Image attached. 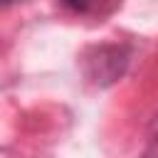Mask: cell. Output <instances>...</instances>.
Masks as SVG:
<instances>
[{"label":"cell","mask_w":158,"mask_h":158,"mask_svg":"<svg viewBox=\"0 0 158 158\" xmlns=\"http://www.w3.org/2000/svg\"><path fill=\"white\" fill-rule=\"evenodd\" d=\"M153 131H158V114H156V121H153Z\"/></svg>","instance_id":"5"},{"label":"cell","mask_w":158,"mask_h":158,"mask_svg":"<svg viewBox=\"0 0 158 158\" xmlns=\"http://www.w3.org/2000/svg\"><path fill=\"white\" fill-rule=\"evenodd\" d=\"M131 49L126 44H99L84 57V74L96 86H111L128 69Z\"/></svg>","instance_id":"1"},{"label":"cell","mask_w":158,"mask_h":158,"mask_svg":"<svg viewBox=\"0 0 158 158\" xmlns=\"http://www.w3.org/2000/svg\"><path fill=\"white\" fill-rule=\"evenodd\" d=\"M12 2H22V0H2V5H5V7H10Z\"/></svg>","instance_id":"4"},{"label":"cell","mask_w":158,"mask_h":158,"mask_svg":"<svg viewBox=\"0 0 158 158\" xmlns=\"http://www.w3.org/2000/svg\"><path fill=\"white\" fill-rule=\"evenodd\" d=\"M143 158H158V136L151 141V146L146 148V153H143Z\"/></svg>","instance_id":"3"},{"label":"cell","mask_w":158,"mask_h":158,"mask_svg":"<svg viewBox=\"0 0 158 158\" xmlns=\"http://www.w3.org/2000/svg\"><path fill=\"white\" fill-rule=\"evenodd\" d=\"M59 5L74 15H104L118 5V0H59Z\"/></svg>","instance_id":"2"}]
</instances>
